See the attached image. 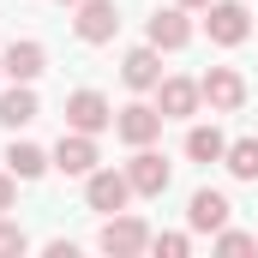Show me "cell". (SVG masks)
I'll list each match as a JSON object with an SVG mask.
<instances>
[{
  "mask_svg": "<svg viewBox=\"0 0 258 258\" xmlns=\"http://www.w3.org/2000/svg\"><path fill=\"white\" fill-rule=\"evenodd\" d=\"M24 246H30V234H24L18 222H6V216H0V258H6V252L18 258V252H24Z\"/></svg>",
  "mask_w": 258,
  "mask_h": 258,
  "instance_id": "obj_20",
  "label": "cell"
},
{
  "mask_svg": "<svg viewBox=\"0 0 258 258\" xmlns=\"http://www.w3.org/2000/svg\"><path fill=\"white\" fill-rule=\"evenodd\" d=\"M72 30H78V42H114V30H120V6H114V0H78Z\"/></svg>",
  "mask_w": 258,
  "mask_h": 258,
  "instance_id": "obj_6",
  "label": "cell"
},
{
  "mask_svg": "<svg viewBox=\"0 0 258 258\" xmlns=\"http://www.w3.org/2000/svg\"><path fill=\"white\" fill-rule=\"evenodd\" d=\"M204 30H210L216 48H240V42L252 36V12H246L240 0H210V6H204Z\"/></svg>",
  "mask_w": 258,
  "mask_h": 258,
  "instance_id": "obj_1",
  "label": "cell"
},
{
  "mask_svg": "<svg viewBox=\"0 0 258 258\" xmlns=\"http://www.w3.org/2000/svg\"><path fill=\"white\" fill-rule=\"evenodd\" d=\"M54 168H60V174H90V168H96V138H90V132H60Z\"/></svg>",
  "mask_w": 258,
  "mask_h": 258,
  "instance_id": "obj_11",
  "label": "cell"
},
{
  "mask_svg": "<svg viewBox=\"0 0 258 258\" xmlns=\"http://www.w3.org/2000/svg\"><path fill=\"white\" fill-rule=\"evenodd\" d=\"M84 198H90V210H102V216L126 210V204H132L126 168H120V174H114V168H90V174H84Z\"/></svg>",
  "mask_w": 258,
  "mask_h": 258,
  "instance_id": "obj_3",
  "label": "cell"
},
{
  "mask_svg": "<svg viewBox=\"0 0 258 258\" xmlns=\"http://www.w3.org/2000/svg\"><path fill=\"white\" fill-rule=\"evenodd\" d=\"M126 180H132L138 198H162V192H168V162H162L150 144H138V156L126 162Z\"/></svg>",
  "mask_w": 258,
  "mask_h": 258,
  "instance_id": "obj_8",
  "label": "cell"
},
{
  "mask_svg": "<svg viewBox=\"0 0 258 258\" xmlns=\"http://www.w3.org/2000/svg\"><path fill=\"white\" fill-rule=\"evenodd\" d=\"M192 42V24H186V6H168V12H156L150 18V48H186Z\"/></svg>",
  "mask_w": 258,
  "mask_h": 258,
  "instance_id": "obj_14",
  "label": "cell"
},
{
  "mask_svg": "<svg viewBox=\"0 0 258 258\" xmlns=\"http://www.w3.org/2000/svg\"><path fill=\"white\" fill-rule=\"evenodd\" d=\"M120 78H126V90H156L162 84V48H132L126 60H120Z\"/></svg>",
  "mask_w": 258,
  "mask_h": 258,
  "instance_id": "obj_13",
  "label": "cell"
},
{
  "mask_svg": "<svg viewBox=\"0 0 258 258\" xmlns=\"http://www.w3.org/2000/svg\"><path fill=\"white\" fill-rule=\"evenodd\" d=\"M6 168H12L18 180H42V174L54 168V156L36 150V144H12V150H6Z\"/></svg>",
  "mask_w": 258,
  "mask_h": 258,
  "instance_id": "obj_16",
  "label": "cell"
},
{
  "mask_svg": "<svg viewBox=\"0 0 258 258\" xmlns=\"http://www.w3.org/2000/svg\"><path fill=\"white\" fill-rule=\"evenodd\" d=\"M198 78H162L156 84V108H162V120H186V114H198Z\"/></svg>",
  "mask_w": 258,
  "mask_h": 258,
  "instance_id": "obj_10",
  "label": "cell"
},
{
  "mask_svg": "<svg viewBox=\"0 0 258 258\" xmlns=\"http://www.w3.org/2000/svg\"><path fill=\"white\" fill-rule=\"evenodd\" d=\"M198 96H204L216 114H234V108L246 102V78H240L234 66H210V72L198 78Z\"/></svg>",
  "mask_w": 258,
  "mask_h": 258,
  "instance_id": "obj_5",
  "label": "cell"
},
{
  "mask_svg": "<svg viewBox=\"0 0 258 258\" xmlns=\"http://www.w3.org/2000/svg\"><path fill=\"white\" fill-rule=\"evenodd\" d=\"M12 198H18V174L6 168V174H0V210H12Z\"/></svg>",
  "mask_w": 258,
  "mask_h": 258,
  "instance_id": "obj_22",
  "label": "cell"
},
{
  "mask_svg": "<svg viewBox=\"0 0 258 258\" xmlns=\"http://www.w3.org/2000/svg\"><path fill=\"white\" fill-rule=\"evenodd\" d=\"M114 132L126 138L132 150H138V144H156V138H162V108L132 102V108H120V114H114Z\"/></svg>",
  "mask_w": 258,
  "mask_h": 258,
  "instance_id": "obj_9",
  "label": "cell"
},
{
  "mask_svg": "<svg viewBox=\"0 0 258 258\" xmlns=\"http://www.w3.org/2000/svg\"><path fill=\"white\" fill-rule=\"evenodd\" d=\"M36 114H42V102H36L30 84H12V90L0 96V126H30Z\"/></svg>",
  "mask_w": 258,
  "mask_h": 258,
  "instance_id": "obj_15",
  "label": "cell"
},
{
  "mask_svg": "<svg viewBox=\"0 0 258 258\" xmlns=\"http://www.w3.org/2000/svg\"><path fill=\"white\" fill-rule=\"evenodd\" d=\"M150 246H156L162 258H186L192 252V234H150Z\"/></svg>",
  "mask_w": 258,
  "mask_h": 258,
  "instance_id": "obj_21",
  "label": "cell"
},
{
  "mask_svg": "<svg viewBox=\"0 0 258 258\" xmlns=\"http://www.w3.org/2000/svg\"><path fill=\"white\" fill-rule=\"evenodd\" d=\"M222 162H228L234 180H258V138H234V144L222 150Z\"/></svg>",
  "mask_w": 258,
  "mask_h": 258,
  "instance_id": "obj_17",
  "label": "cell"
},
{
  "mask_svg": "<svg viewBox=\"0 0 258 258\" xmlns=\"http://www.w3.org/2000/svg\"><path fill=\"white\" fill-rule=\"evenodd\" d=\"M228 216H234V204H228V192H216V186H198L192 204H186L192 234H216V228H228Z\"/></svg>",
  "mask_w": 258,
  "mask_h": 258,
  "instance_id": "obj_7",
  "label": "cell"
},
{
  "mask_svg": "<svg viewBox=\"0 0 258 258\" xmlns=\"http://www.w3.org/2000/svg\"><path fill=\"white\" fill-rule=\"evenodd\" d=\"M174 6H186V12H192V6H210V0H174Z\"/></svg>",
  "mask_w": 258,
  "mask_h": 258,
  "instance_id": "obj_23",
  "label": "cell"
},
{
  "mask_svg": "<svg viewBox=\"0 0 258 258\" xmlns=\"http://www.w3.org/2000/svg\"><path fill=\"white\" fill-rule=\"evenodd\" d=\"M96 246L108 258H138L144 246H150V228L138 222V216H126V210H114L108 222H102V234H96Z\"/></svg>",
  "mask_w": 258,
  "mask_h": 258,
  "instance_id": "obj_2",
  "label": "cell"
},
{
  "mask_svg": "<svg viewBox=\"0 0 258 258\" xmlns=\"http://www.w3.org/2000/svg\"><path fill=\"white\" fill-rule=\"evenodd\" d=\"M42 66H48L42 42H12V48L0 54V72H6L12 84H36V78H42Z\"/></svg>",
  "mask_w": 258,
  "mask_h": 258,
  "instance_id": "obj_12",
  "label": "cell"
},
{
  "mask_svg": "<svg viewBox=\"0 0 258 258\" xmlns=\"http://www.w3.org/2000/svg\"><path fill=\"white\" fill-rule=\"evenodd\" d=\"M216 252H258V234H240V228H216Z\"/></svg>",
  "mask_w": 258,
  "mask_h": 258,
  "instance_id": "obj_19",
  "label": "cell"
},
{
  "mask_svg": "<svg viewBox=\"0 0 258 258\" xmlns=\"http://www.w3.org/2000/svg\"><path fill=\"white\" fill-rule=\"evenodd\" d=\"M66 126H72V132H90V138L108 132V126H114L108 96H102V90H72V96H66Z\"/></svg>",
  "mask_w": 258,
  "mask_h": 258,
  "instance_id": "obj_4",
  "label": "cell"
},
{
  "mask_svg": "<svg viewBox=\"0 0 258 258\" xmlns=\"http://www.w3.org/2000/svg\"><path fill=\"white\" fill-rule=\"evenodd\" d=\"M222 150H228V138L216 126H192L186 132V156H192V162H222Z\"/></svg>",
  "mask_w": 258,
  "mask_h": 258,
  "instance_id": "obj_18",
  "label": "cell"
},
{
  "mask_svg": "<svg viewBox=\"0 0 258 258\" xmlns=\"http://www.w3.org/2000/svg\"><path fill=\"white\" fill-rule=\"evenodd\" d=\"M60 6H78V0H60Z\"/></svg>",
  "mask_w": 258,
  "mask_h": 258,
  "instance_id": "obj_24",
  "label": "cell"
}]
</instances>
